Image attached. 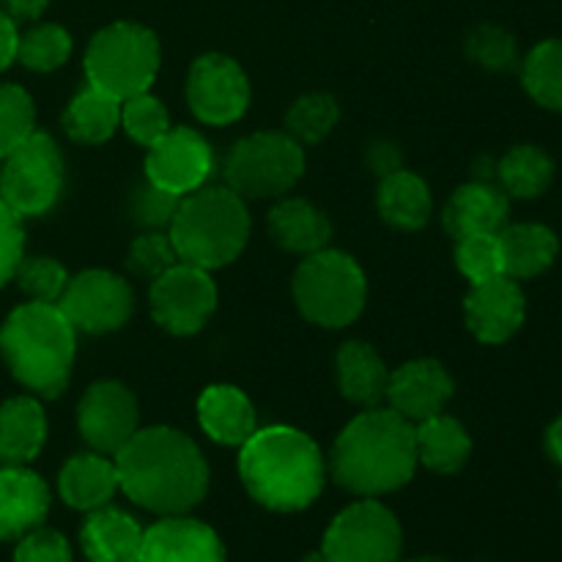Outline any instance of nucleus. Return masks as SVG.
I'll return each instance as SVG.
<instances>
[{"mask_svg": "<svg viewBox=\"0 0 562 562\" xmlns=\"http://www.w3.org/2000/svg\"><path fill=\"white\" fill-rule=\"evenodd\" d=\"M214 173V151L192 126H170L146 154V181L176 198L206 187Z\"/></svg>", "mask_w": 562, "mask_h": 562, "instance_id": "nucleus-14", "label": "nucleus"}, {"mask_svg": "<svg viewBox=\"0 0 562 562\" xmlns=\"http://www.w3.org/2000/svg\"><path fill=\"white\" fill-rule=\"evenodd\" d=\"M547 453L552 456V461L562 464V415L549 426L547 431Z\"/></svg>", "mask_w": 562, "mask_h": 562, "instance_id": "nucleus-47", "label": "nucleus"}, {"mask_svg": "<svg viewBox=\"0 0 562 562\" xmlns=\"http://www.w3.org/2000/svg\"><path fill=\"white\" fill-rule=\"evenodd\" d=\"M505 278L532 280L547 272L560 252V239L541 223H516L499 231Z\"/></svg>", "mask_w": 562, "mask_h": 562, "instance_id": "nucleus-27", "label": "nucleus"}, {"mask_svg": "<svg viewBox=\"0 0 562 562\" xmlns=\"http://www.w3.org/2000/svg\"><path fill=\"white\" fill-rule=\"evenodd\" d=\"M305 176V148L289 132H256L231 148L225 181L245 201H267L294 190Z\"/></svg>", "mask_w": 562, "mask_h": 562, "instance_id": "nucleus-8", "label": "nucleus"}, {"mask_svg": "<svg viewBox=\"0 0 562 562\" xmlns=\"http://www.w3.org/2000/svg\"><path fill=\"white\" fill-rule=\"evenodd\" d=\"M113 459L126 499L157 516L190 514L209 494L206 456L179 428H137Z\"/></svg>", "mask_w": 562, "mask_h": 562, "instance_id": "nucleus-1", "label": "nucleus"}, {"mask_svg": "<svg viewBox=\"0 0 562 562\" xmlns=\"http://www.w3.org/2000/svg\"><path fill=\"white\" fill-rule=\"evenodd\" d=\"M521 82L532 102L562 113V38H547L527 53Z\"/></svg>", "mask_w": 562, "mask_h": 562, "instance_id": "nucleus-32", "label": "nucleus"}, {"mask_svg": "<svg viewBox=\"0 0 562 562\" xmlns=\"http://www.w3.org/2000/svg\"><path fill=\"white\" fill-rule=\"evenodd\" d=\"M404 532L379 499L360 497L340 510L324 532V562H401Z\"/></svg>", "mask_w": 562, "mask_h": 562, "instance_id": "nucleus-10", "label": "nucleus"}, {"mask_svg": "<svg viewBox=\"0 0 562 562\" xmlns=\"http://www.w3.org/2000/svg\"><path fill=\"white\" fill-rule=\"evenodd\" d=\"M148 305L165 333L187 338L201 333L217 311V283L206 269L179 261L151 280Z\"/></svg>", "mask_w": 562, "mask_h": 562, "instance_id": "nucleus-11", "label": "nucleus"}, {"mask_svg": "<svg viewBox=\"0 0 562 562\" xmlns=\"http://www.w3.org/2000/svg\"><path fill=\"white\" fill-rule=\"evenodd\" d=\"M456 384L448 368L437 360H412L390 373L387 395L390 409L398 412L404 420L420 423L445 412L453 398Z\"/></svg>", "mask_w": 562, "mask_h": 562, "instance_id": "nucleus-17", "label": "nucleus"}, {"mask_svg": "<svg viewBox=\"0 0 562 562\" xmlns=\"http://www.w3.org/2000/svg\"><path fill=\"white\" fill-rule=\"evenodd\" d=\"M64 192V157L47 132H33L25 143L3 157L0 201L16 217H42L53 212Z\"/></svg>", "mask_w": 562, "mask_h": 562, "instance_id": "nucleus-9", "label": "nucleus"}, {"mask_svg": "<svg viewBox=\"0 0 562 562\" xmlns=\"http://www.w3.org/2000/svg\"><path fill=\"white\" fill-rule=\"evenodd\" d=\"M16 44H20L16 22L0 9V71H5L16 60Z\"/></svg>", "mask_w": 562, "mask_h": 562, "instance_id": "nucleus-44", "label": "nucleus"}, {"mask_svg": "<svg viewBox=\"0 0 562 562\" xmlns=\"http://www.w3.org/2000/svg\"><path fill=\"white\" fill-rule=\"evenodd\" d=\"M71 33L58 22H38V25L27 27L20 33V44H16V60L25 69L47 75V71L60 69L66 60L71 58Z\"/></svg>", "mask_w": 562, "mask_h": 562, "instance_id": "nucleus-33", "label": "nucleus"}, {"mask_svg": "<svg viewBox=\"0 0 562 562\" xmlns=\"http://www.w3.org/2000/svg\"><path fill=\"white\" fill-rule=\"evenodd\" d=\"M335 376H338L340 395L366 409L379 406L387 395V366L379 351L362 340H349L340 346L335 357Z\"/></svg>", "mask_w": 562, "mask_h": 562, "instance_id": "nucleus-25", "label": "nucleus"}, {"mask_svg": "<svg viewBox=\"0 0 562 562\" xmlns=\"http://www.w3.org/2000/svg\"><path fill=\"white\" fill-rule=\"evenodd\" d=\"M0 355L11 376L36 398H58L69 387L77 329L55 302H22L0 327Z\"/></svg>", "mask_w": 562, "mask_h": 562, "instance_id": "nucleus-4", "label": "nucleus"}, {"mask_svg": "<svg viewBox=\"0 0 562 562\" xmlns=\"http://www.w3.org/2000/svg\"><path fill=\"white\" fill-rule=\"evenodd\" d=\"M173 263H179V256H176L173 241H170L165 231H146V234H140L132 241L130 252H126L130 272L146 280H157Z\"/></svg>", "mask_w": 562, "mask_h": 562, "instance_id": "nucleus-40", "label": "nucleus"}, {"mask_svg": "<svg viewBox=\"0 0 562 562\" xmlns=\"http://www.w3.org/2000/svg\"><path fill=\"white\" fill-rule=\"evenodd\" d=\"M456 263H459L461 274L475 283H486V280L503 278V247H499V234H472L464 239H456Z\"/></svg>", "mask_w": 562, "mask_h": 562, "instance_id": "nucleus-37", "label": "nucleus"}, {"mask_svg": "<svg viewBox=\"0 0 562 562\" xmlns=\"http://www.w3.org/2000/svg\"><path fill=\"white\" fill-rule=\"evenodd\" d=\"M22 258H25V228H22V217H16L0 201V289L9 280H14V272Z\"/></svg>", "mask_w": 562, "mask_h": 562, "instance_id": "nucleus-43", "label": "nucleus"}, {"mask_svg": "<svg viewBox=\"0 0 562 562\" xmlns=\"http://www.w3.org/2000/svg\"><path fill=\"white\" fill-rule=\"evenodd\" d=\"M115 492H121V486L113 456L91 450V453L71 456V459L60 467L58 494L69 508L91 514V510L110 505Z\"/></svg>", "mask_w": 562, "mask_h": 562, "instance_id": "nucleus-21", "label": "nucleus"}, {"mask_svg": "<svg viewBox=\"0 0 562 562\" xmlns=\"http://www.w3.org/2000/svg\"><path fill=\"white\" fill-rule=\"evenodd\" d=\"M368 165H371L379 176H387L393 173V170L404 168V165H401V151L393 143H373V146L368 148Z\"/></svg>", "mask_w": 562, "mask_h": 562, "instance_id": "nucleus-45", "label": "nucleus"}, {"mask_svg": "<svg viewBox=\"0 0 562 562\" xmlns=\"http://www.w3.org/2000/svg\"><path fill=\"white\" fill-rule=\"evenodd\" d=\"M14 562H71V549L60 532L36 527L16 541Z\"/></svg>", "mask_w": 562, "mask_h": 562, "instance_id": "nucleus-42", "label": "nucleus"}, {"mask_svg": "<svg viewBox=\"0 0 562 562\" xmlns=\"http://www.w3.org/2000/svg\"><path fill=\"white\" fill-rule=\"evenodd\" d=\"M140 428L135 393L115 379L93 382L77 404V431L91 450L115 456Z\"/></svg>", "mask_w": 562, "mask_h": 562, "instance_id": "nucleus-15", "label": "nucleus"}, {"mask_svg": "<svg viewBox=\"0 0 562 562\" xmlns=\"http://www.w3.org/2000/svg\"><path fill=\"white\" fill-rule=\"evenodd\" d=\"M239 477L247 494L278 514L311 508L327 481L322 448L291 426L256 428L239 448Z\"/></svg>", "mask_w": 562, "mask_h": 562, "instance_id": "nucleus-3", "label": "nucleus"}, {"mask_svg": "<svg viewBox=\"0 0 562 562\" xmlns=\"http://www.w3.org/2000/svg\"><path fill=\"white\" fill-rule=\"evenodd\" d=\"M58 307L77 333L108 335L130 322L135 294L121 274L110 269H86L69 278Z\"/></svg>", "mask_w": 562, "mask_h": 562, "instance_id": "nucleus-12", "label": "nucleus"}, {"mask_svg": "<svg viewBox=\"0 0 562 562\" xmlns=\"http://www.w3.org/2000/svg\"><path fill=\"white\" fill-rule=\"evenodd\" d=\"M121 130L143 148H148L170 130V113L162 99L154 97L151 91L135 93L121 102Z\"/></svg>", "mask_w": 562, "mask_h": 562, "instance_id": "nucleus-36", "label": "nucleus"}, {"mask_svg": "<svg viewBox=\"0 0 562 562\" xmlns=\"http://www.w3.org/2000/svg\"><path fill=\"white\" fill-rule=\"evenodd\" d=\"M179 201L181 198L170 195V192L159 190V187H154L151 181H146V184L137 187L135 195H132L130 201L132 220L146 231H162L168 228L170 220H173L176 209H179Z\"/></svg>", "mask_w": 562, "mask_h": 562, "instance_id": "nucleus-41", "label": "nucleus"}, {"mask_svg": "<svg viewBox=\"0 0 562 562\" xmlns=\"http://www.w3.org/2000/svg\"><path fill=\"white\" fill-rule=\"evenodd\" d=\"M36 132V108L25 88L0 82V159Z\"/></svg>", "mask_w": 562, "mask_h": 562, "instance_id": "nucleus-35", "label": "nucleus"}, {"mask_svg": "<svg viewBox=\"0 0 562 562\" xmlns=\"http://www.w3.org/2000/svg\"><path fill=\"white\" fill-rule=\"evenodd\" d=\"M47 442V415L36 395L0 404V464L27 467Z\"/></svg>", "mask_w": 562, "mask_h": 562, "instance_id": "nucleus-24", "label": "nucleus"}, {"mask_svg": "<svg viewBox=\"0 0 562 562\" xmlns=\"http://www.w3.org/2000/svg\"><path fill=\"white\" fill-rule=\"evenodd\" d=\"M379 214L387 225L398 231H420L431 220L434 201L426 181L412 170H393L382 176L376 192Z\"/></svg>", "mask_w": 562, "mask_h": 562, "instance_id": "nucleus-29", "label": "nucleus"}, {"mask_svg": "<svg viewBox=\"0 0 562 562\" xmlns=\"http://www.w3.org/2000/svg\"><path fill=\"white\" fill-rule=\"evenodd\" d=\"M198 423L209 439L241 448L258 428L252 401L234 384H212L198 398Z\"/></svg>", "mask_w": 562, "mask_h": 562, "instance_id": "nucleus-23", "label": "nucleus"}, {"mask_svg": "<svg viewBox=\"0 0 562 562\" xmlns=\"http://www.w3.org/2000/svg\"><path fill=\"white\" fill-rule=\"evenodd\" d=\"M338 121L340 108L335 97H329V93H307V97H300L289 108L285 132L300 146H313V143H322L338 126Z\"/></svg>", "mask_w": 562, "mask_h": 562, "instance_id": "nucleus-34", "label": "nucleus"}, {"mask_svg": "<svg viewBox=\"0 0 562 562\" xmlns=\"http://www.w3.org/2000/svg\"><path fill=\"white\" fill-rule=\"evenodd\" d=\"M467 55L472 64L483 66L488 71H508L519 60L516 38L499 25H477L467 36Z\"/></svg>", "mask_w": 562, "mask_h": 562, "instance_id": "nucleus-39", "label": "nucleus"}, {"mask_svg": "<svg viewBox=\"0 0 562 562\" xmlns=\"http://www.w3.org/2000/svg\"><path fill=\"white\" fill-rule=\"evenodd\" d=\"M508 212L510 198L505 195L503 187L477 179L450 195L442 223L453 239H464L472 234H499L508 225Z\"/></svg>", "mask_w": 562, "mask_h": 562, "instance_id": "nucleus-20", "label": "nucleus"}, {"mask_svg": "<svg viewBox=\"0 0 562 562\" xmlns=\"http://www.w3.org/2000/svg\"><path fill=\"white\" fill-rule=\"evenodd\" d=\"M291 291L302 316L324 329L355 324L368 302V280L360 263L349 252L329 247L302 258Z\"/></svg>", "mask_w": 562, "mask_h": 562, "instance_id": "nucleus-6", "label": "nucleus"}, {"mask_svg": "<svg viewBox=\"0 0 562 562\" xmlns=\"http://www.w3.org/2000/svg\"><path fill=\"white\" fill-rule=\"evenodd\" d=\"M49 0H3V11L14 22H33L47 11Z\"/></svg>", "mask_w": 562, "mask_h": 562, "instance_id": "nucleus-46", "label": "nucleus"}, {"mask_svg": "<svg viewBox=\"0 0 562 562\" xmlns=\"http://www.w3.org/2000/svg\"><path fill=\"white\" fill-rule=\"evenodd\" d=\"M168 228L179 261L212 272L241 256L252 223L247 201L231 187H201L181 198Z\"/></svg>", "mask_w": 562, "mask_h": 562, "instance_id": "nucleus-5", "label": "nucleus"}, {"mask_svg": "<svg viewBox=\"0 0 562 562\" xmlns=\"http://www.w3.org/2000/svg\"><path fill=\"white\" fill-rule=\"evenodd\" d=\"M417 464L437 475H456L472 456V439L467 428L450 415H434L415 423Z\"/></svg>", "mask_w": 562, "mask_h": 562, "instance_id": "nucleus-28", "label": "nucleus"}, {"mask_svg": "<svg viewBox=\"0 0 562 562\" xmlns=\"http://www.w3.org/2000/svg\"><path fill=\"white\" fill-rule=\"evenodd\" d=\"M497 179L505 195L530 201V198L543 195L554 181V159L530 143L514 146L499 159Z\"/></svg>", "mask_w": 562, "mask_h": 562, "instance_id": "nucleus-31", "label": "nucleus"}, {"mask_svg": "<svg viewBox=\"0 0 562 562\" xmlns=\"http://www.w3.org/2000/svg\"><path fill=\"white\" fill-rule=\"evenodd\" d=\"M269 234L283 250L296 256H311L327 247L333 223L322 209L302 198H283L269 212Z\"/></svg>", "mask_w": 562, "mask_h": 562, "instance_id": "nucleus-26", "label": "nucleus"}, {"mask_svg": "<svg viewBox=\"0 0 562 562\" xmlns=\"http://www.w3.org/2000/svg\"><path fill=\"white\" fill-rule=\"evenodd\" d=\"M401 562H450V560L439 558V554H420V558H415V560H401Z\"/></svg>", "mask_w": 562, "mask_h": 562, "instance_id": "nucleus-48", "label": "nucleus"}, {"mask_svg": "<svg viewBox=\"0 0 562 562\" xmlns=\"http://www.w3.org/2000/svg\"><path fill=\"white\" fill-rule=\"evenodd\" d=\"M0 467H3V464H0Z\"/></svg>", "mask_w": 562, "mask_h": 562, "instance_id": "nucleus-49", "label": "nucleus"}, {"mask_svg": "<svg viewBox=\"0 0 562 562\" xmlns=\"http://www.w3.org/2000/svg\"><path fill=\"white\" fill-rule=\"evenodd\" d=\"M252 88L236 58L206 53L192 60L187 75V104L192 115L209 126H228L250 108Z\"/></svg>", "mask_w": 562, "mask_h": 562, "instance_id": "nucleus-13", "label": "nucleus"}, {"mask_svg": "<svg viewBox=\"0 0 562 562\" xmlns=\"http://www.w3.org/2000/svg\"><path fill=\"white\" fill-rule=\"evenodd\" d=\"M137 562H228L217 532L192 516H162L143 532Z\"/></svg>", "mask_w": 562, "mask_h": 562, "instance_id": "nucleus-18", "label": "nucleus"}, {"mask_svg": "<svg viewBox=\"0 0 562 562\" xmlns=\"http://www.w3.org/2000/svg\"><path fill=\"white\" fill-rule=\"evenodd\" d=\"M49 514V488L27 467H0V541H20L44 525Z\"/></svg>", "mask_w": 562, "mask_h": 562, "instance_id": "nucleus-19", "label": "nucleus"}, {"mask_svg": "<svg viewBox=\"0 0 562 562\" xmlns=\"http://www.w3.org/2000/svg\"><path fill=\"white\" fill-rule=\"evenodd\" d=\"M16 285L22 294L33 302H55L58 305L60 294H64L66 283H69V272L60 267V261L49 256H33L22 258L20 267L14 272Z\"/></svg>", "mask_w": 562, "mask_h": 562, "instance_id": "nucleus-38", "label": "nucleus"}, {"mask_svg": "<svg viewBox=\"0 0 562 562\" xmlns=\"http://www.w3.org/2000/svg\"><path fill=\"white\" fill-rule=\"evenodd\" d=\"M415 423L390 406L360 412L329 450V475L355 497L376 499L398 492L415 477Z\"/></svg>", "mask_w": 562, "mask_h": 562, "instance_id": "nucleus-2", "label": "nucleus"}, {"mask_svg": "<svg viewBox=\"0 0 562 562\" xmlns=\"http://www.w3.org/2000/svg\"><path fill=\"white\" fill-rule=\"evenodd\" d=\"M143 527L135 516L104 505L91 510L80 527V547L88 562H137L143 549Z\"/></svg>", "mask_w": 562, "mask_h": 562, "instance_id": "nucleus-22", "label": "nucleus"}, {"mask_svg": "<svg viewBox=\"0 0 562 562\" xmlns=\"http://www.w3.org/2000/svg\"><path fill=\"white\" fill-rule=\"evenodd\" d=\"M60 124L75 143L99 146V143L110 140L121 126V102L99 88L86 86L75 93L69 108L64 110Z\"/></svg>", "mask_w": 562, "mask_h": 562, "instance_id": "nucleus-30", "label": "nucleus"}, {"mask_svg": "<svg viewBox=\"0 0 562 562\" xmlns=\"http://www.w3.org/2000/svg\"><path fill=\"white\" fill-rule=\"evenodd\" d=\"M467 327L481 344L499 346L514 338L527 316V300L519 280L494 278L475 283L464 300Z\"/></svg>", "mask_w": 562, "mask_h": 562, "instance_id": "nucleus-16", "label": "nucleus"}, {"mask_svg": "<svg viewBox=\"0 0 562 562\" xmlns=\"http://www.w3.org/2000/svg\"><path fill=\"white\" fill-rule=\"evenodd\" d=\"M159 38L140 22H113L93 33L86 49L88 86L110 93L119 102L151 88L159 71Z\"/></svg>", "mask_w": 562, "mask_h": 562, "instance_id": "nucleus-7", "label": "nucleus"}]
</instances>
